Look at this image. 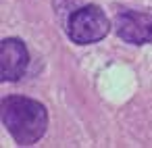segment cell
Masks as SVG:
<instances>
[{
  "label": "cell",
  "mask_w": 152,
  "mask_h": 148,
  "mask_svg": "<svg viewBox=\"0 0 152 148\" xmlns=\"http://www.w3.org/2000/svg\"><path fill=\"white\" fill-rule=\"evenodd\" d=\"M2 123L19 146L42 140L48 127V111L42 102L27 96H7L2 100Z\"/></svg>",
  "instance_id": "obj_1"
},
{
  "label": "cell",
  "mask_w": 152,
  "mask_h": 148,
  "mask_svg": "<svg viewBox=\"0 0 152 148\" xmlns=\"http://www.w3.org/2000/svg\"><path fill=\"white\" fill-rule=\"evenodd\" d=\"M110 32V21L104 15L102 9L96 4H86L75 11H71L69 21H67V36L71 42L86 46V44H96L106 34Z\"/></svg>",
  "instance_id": "obj_2"
},
{
  "label": "cell",
  "mask_w": 152,
  "mask_h": 148,
  "mask_svg": "<svg viewBox=\"0 0 152 148\" xmlns=\"http://www.w3.org/2000/svg\"><path fill=\"white\" fill-rule=\"evenodd\" d=\"M115 32L127 44H152V13L135 9H119L115 15Z\"/></svg>",
  "instance_id": "obj_3"
},
{
  "label": "cell",
  "mask_w": 152,
  "mask_h": 148,
  "mask_svg": "<svg viewBox=\"0 0 152 148\" xmlns=\"http://www.w3.org/2000/svg\"><path fill=\"white\" fill-rule=\"evenodd\" d=\"M29 52L19 38H4L0 46V73L4 81H17L25 75Z\"/></svg>",
  "instance_id": "obj_4"
}]
</instances>
